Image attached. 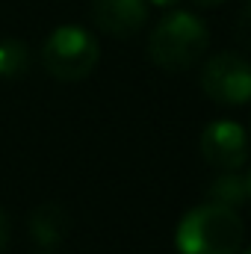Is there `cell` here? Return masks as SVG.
Masks as SVG:
<instances>
[{
    "label": "cell",
    "mask_w": 251,
    "mask_h": 254,
    "mask_svg": "<svg viewBox=\"0 0 251 254\" xmlns=\"http://www.w3.org/2000/svg\"><path fill=\"white\" fill-rule=\"evenodd\" d=\"M246 225L237 210L204 201L192 207L175 231L181 254H237L243 246Z\"/></svg>",
    "instance_id": "6da1fadb"
},
{
    "label": "cell",
    "mask_w": 251,
    "mask_h": 254,
    "mask_svg": "<svg viewBox=\"0 0 251 254\" xmlns=\"http://www.w3.org/2000/svg\"><path fill=\"white\" fill-rule=\"evenodd\" d=\"M207 24L184 9L169 12L148 39V57L163 71H187L207 54Z\"/></svg>",
    "instance_id": "7a4b0ae2"
},
{
    "label": "cell",
    "mask_w": 251,
    "mask_h": 254,
    "mask_svg": "<svg viewBox=\"0 0 251 254\" xmlns=\"http://www.w3.org/2000/svg\"><path fill=\"white\" fill-rule=\"evenodd\" d=\"M98 60H101L98 39L89 30L77 27V24L57 27L45 39V45H42V65H45V71L54 80H63V83L86 80L95 71Z\"/></svg>",
    "instance_id": "3957f363"
},
{
    "label": "cell",
    "mask_w": 251,
    "mask_h": 254,
    "mask_svg": "<svg viewBox=\"0 0 251 254\" xmlns=\"http://www.w3.org/2000/svg\"><path fill=\"white\" fill-rule=\"evenodd\" d=\"M201 89L213 104L243 107L251 101V60L237 51L210 57L201 71Z\"/></svg>",
    "instance_id": "277c9868"
},
{
    "label": "cell",
    "mask_w": 251,
    "mask_h": 254,
    "mask_svg": "<svg viewBox=\"0 0 251 254\" xmlns=\"http://www.w3.org/2000/svg\"><path fill=\"white\" fill-rule=\"evenodd\" d=\"M201 157L222 169V172H237L249 160V133L237 122H210L201 133Z\"/></svg>",
    "instance_id": "5b68a950"
},
{
    "label": "cell",
    "mask_w": 251,
    "mask_h": 254,
    "mask_svg": "<svg viewBox=\"0 0 251 254\" xmlns=\"http://www.w3.org/2000/svg\"><path fill=\"white\" fill-rule=\"evenodd\" d=\"M92 21L113 39H130L148 24V0H92Z\"/></svg>",
    "instance_id": "8992f818"
},
{
    "label": "cell",
    "mask_w": 251,
    "mask_h": 254,
    "mask_svg": "<svg viewBox=\"0 0 251 254\" xmlns=\"http://www.w3.org/2000/svg\"><path fill=\"white\" fill-rule=\"evenodd\" d=\"M71 228V219L60 204H42L33 216H30V234L36 243L42 246H57L63 243L65 234Z\"/></svg>",
    "instance_id": "52a82bcc"
},
{
    "label": "cell",
    "mask_w": 251,
    "mask_h": 254,
    "mask_svg": "<svg viewBox=\"0 0 251 254\" xmlns=\"http://www.w3.org/2000/svg\"><path fill=\"white\" fill-rule=\"evenodd\" d=\"M207 201L237 210L240 204H246V201H249L246 178H243V175H237V172H225V175H219V178L210 184V190H207Z\"/></svg>",
    "instance_id": "ba28073f"
},
{
    "label": "cell",
    "mask_w": 251,
    "mask_h": 254,
    "mask_svg": "<svg viewBox=\"0 0 251 254\" xmlns=\"http://www.w3.org/2000/svg\"><path fill=\"white\" fill-rule=\"evenodd\" d=\"M30 68V48L21 39H3L0 42V77L18 80Z\"/></svg>",
    "instance_id": "9c48e42d"
},
{
    "label": "cell",
    "mask_w": 251,
    "mask_h": 254,
    "mask_svg": "<svg viewBox=\"0 0 251 254\" xmlns=\"http://www.w3.org/2000/svg\"><path fill=\"white\" fill-rule=\"evenodd\" d=\"M234 36H237V42L251 51V0L243 6V12L237 15V24H234Z\"/></svg>",
    "instance_id": "30bf717a"
},
{
    "label": "cell",
    "mask_w": 251,
    "mask_h": 254,
    "mask_svg": "<svg viewBox=\"0 0 251 254\" xmlns=\"http://www.w3.org/2000/svg\"><path fill=\"white\" fill-rule=\"evenodd\" d=\"M6 246H9V222H6V213L0 210V254Z\"/></svg>",
    "instance_id": "8fae6325"
},
{
    "label": "cell",
    "mask_w": 251,
    "mask_h": 254,
    "mask_svg": "<svg viewBox=\"0 0 251 254\" xmlns=\"http://www.w3.org/2000/svg\"><path fill=\"white\" fill-rule=\"evenodd\" d=\"M151 6H160V9H172V6H178L181 0H148Z\"/></svg>",
    "instance_id": "7c38bea8"
},
{
    "label": "cell",
    "mask_w": 251,
    "mask_h": 254,
    "mask_svg": "<svg viewBox=\"0 0 251 254\" xmlns=\"http://www.w3.org/2000/svg\"><path fill=\"white\" fill-rule=\"evenodd\" d=\"M195 6H201V9H210V6H219V3H225V0H192Z\"/></svg>",
    "instance_id": "4fadbf2b"
},
{
    "label": "cell",
    "mask_w": 251,
    "mask_h": 254,
    "mask_svg": "<svg viewBox=\"0 0 251 254\" xmlns=\"http://www.w3.org/2000/svg\"><path fill=\"white\" fill-rule=\"evenodd\" d=\"M246 187H249V201H251V172H249V178H246Z\"/></svg>",
    "instance_id": "5bb4252c"
},
{
    "label": "cell",
    "mask_w": 251,
    "mask_h": 254,
    "mask_svg": "<svg viewBox=\"0 0 251 254\" xmlns=\"http://www.w3.org/2000/svg\"><path fill=\"white\" fill-rule=\"evenodd\" d=\"M243 254H251V246H249V249H246V252H243Z\"/></svg>",
    "instance_id": "9a60e30c"
}]
</instances>
